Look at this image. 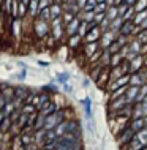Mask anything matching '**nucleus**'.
<instances>
[{
    "instance_id": "1",
    "label": "nucleus",
    "mask_w": 147,
    "mask_h": 150,
    "mask_svg": "<svg viewBox=\"0 0 147 150\" xmlns=\"http://www.w3.org/2000/svg\"><path fill=\"white\" fill-rule=\"evenodd\" d=\"M46 147H49V149H68V150L79 149V141H77L76 136L68 134V133H67V136H63V137H60V139L54 141V142H51V145H46Z\"/></svg>"
},
{
    "instance_id": "2",
    "label": "nucleus",
    "mask_w": 147,
    "mask_h": 150,
    "mask_svg": "<svg viewBox=\"0 0 147 150\" xmlns=\"http://www.w3.org/2000/svg\"><path fill=\"white\" fill-rule=\"evenodd\" d=\"M62 117L63 114L62 112H57V114H52V115H49L46 122H44V127H46L48 129H51V128H54L55 125H59L60 122H62Z\"/></svg>"
},
{
    "instance_id": "3",
    "label": "nucleus",
    "mask_w": 147,
    "mask_h": 150,
    "mask_svg": "<svg viewBox=\"0 0 147 150\" xmlns=\"http://www.w3.org/2000/svg\"><path fill=\"white\" fill-rule=\"evenodd\" d=\"M138 93H139V86H131V87H128V88H126V93H125L126 101H128V103H131V101H136Z\"/></svg>"
},
{
    "instance_id": "4",
    "label": "nucleus",
    "mask_w": 147,
    "mask_h": 150,
    "mask_svg": "<svg viewBox=\"0 0 147 150\" xmlns=\"http://www.w3.org/2000/svg\"><path fill=\"white\" fill-rule=\"evenodd\" d=\"M114 35H116V32L114 30H106L104 32V36H103V46L104 47H109L112 44V41H114Z\"/></svg>"
},
{
    "instance_id": "5",
    "label": "nucleus",
    "mask_w": 147,
    "mask_h": 150,
    "mask_svg": "<svg viewBox=\"0 0 147 150\" xmlns=\"http://www.w3.org/2000/svg\"><path fill=\"white\" fill-rule=\"evenodd\" d=\"M119 6H109L108 10H106V18L109 19V21H114L116 18H119Z\"/></svg>"
},
{
    "instance_id": "6",
    "label": "nucleus",
    "mask_w": 147,
    "mask_h": 150,
    "mask_svg": "<svg viewBox=\"0 0 147 150\" xmlns=\"http://www.w3.org/2000/svg\"><path fill=\"white\" fill-rule=\"evenodd\" d=\"M126 103H128V101H126V96L125 95H122V96H119V100H112V104H111V106H112V109H116V111H119V109H122V108H124V104H126Z\"/></svg>"
},
{
    "instance_id": "7",
    "label": "nucleus",
    "mask_w": 147,
    "mask_h": 150,
    "mask_svg": "<svg viewBox=\"0 0 147 150\" xmlns=\"http://www.w3.org/2000/svg\"><path fill=\"white\" fill-rule=\"evenodd\" d=\"M144 125H146V120L142 119V117H136V119H134V122H133L131 125H130V127H131L134 131L138 133V131H141V129L144 128Z\"/></svg>"
},
{
    "instance_id": "8",
    "label": "nucleus",
    "mask_w": 147,
    "mask_h": 150,
    "mask_svg": "<svg viewBox=\"0 0 147 150\" xmlns=\"http://www.w3.org/2000/svg\"><path fill=\"white\" fill-rule=\"evenodd\" d=\"M131 29H133V24L130 21H124V24H122V27H120V35L122 36L130 35L131 33Z\"/></svg>"
},
{
    "instance_id": "9",
    "label": "nucleus",
    "mask_w": 147,
    "mask_h": 150,
    "mask_svg": "<svg viewBox=\"0 0 147 150\" xmlns=\"http://www.w3.org/2000/svg\"><path fill=\"white\" fill-rule=\"evenodd\" d=\"M67 129H68V123L67 122H60L59 127L55 128V134L57 136H63L65 133H67Z\"/></svg>"
},
{
    "instance_id": "10",
    "label": "nucleus",
    "mask_w": 147,
    "mask_h": 150,
    "mask_svg": "<svg viewBox=\"0 0 147 150\" xmlns=\"http://www.w3.org/2000/svg\"><path fill=\"white\" fill-rule=\"evenodd\" d=\"M130 82H131V86H142L144 81L141 79V76L138 74V73H134V74L131 76V79H130Z\"/></svg>"
},
{
    "instance_id": "11",
    "label": "nucleus",
    "mask_w": 147,
    "mask_h": 150,
    "mask_svg": "<svg viewBox=\"0 0 147 150\" xmlns=\"http://www.w3.org/2000/svg\"><path fill=\"white\" fill-rule=\"evenodd\" d=\"M138 139L141 141L142 147H146V144H147V129H141V131H138Z\"/></svg>"
},
{
    "instance_id": "12",
    "label": "nucleus",
    "mask_w": 147,
    "mask_h": 150,
    "mask_svg": "<svg viewBox=\"0 0 147 150\" xmlns=\"http://www.w3.org/2000/svg\"><path fill=\"white\" fill-rule=\"evenodd\" d=\"M141 63H142V57H139V55H138V57L134 59V60H131V71L136 73L138 70H139Z\"/></svg>"
},
{
    "instance_id": "13",
    "label": "nucleus",
    "mask_w": 147,
    "mask_h": 150,
    "mask_svg": "<svg viewBox=\"0 0 147 150\" xmlns=\"http://www.w3.org/2000/svg\"><path fill=\"white\" fill-rule=\"evenodd\" d=\"M147 18V10H144V11H138V16H136V19H134V24H142V21Z\"/></svg>"
},
{
    "instance_id": "14",
    "label": "nucleus",
    "mask_w": 147,
    "mask_h": 150,
    "mask_svg": "<svg viewBox=\"0 0 147 150\" xmlns=\"http://www.w3.org/2000/svg\"><path fill=\"white\" fill-rule=\"evenodd\" d=\"M126 81H128V76H124V78L117 79V82H114V84H112V88L116 90L117 87H124L125 84H126Z\"/></svg>"
},
{
    "instance_id": "15",
    "label": "nucleus",
    "mask_w": 147,
    "mask_h": 150,
    "mask_svg": "<svg viewBox=\"0 0 147 150\" xmlns=\"http://www.w3.org/2000/svg\"><path fill=\"white\" fill-rule=\"evenodd\" d=\"M77 25H79V19H75V21L70 24V27H68V33H70V35H75Z\"/></svg>"
},
{
    "instance_id": "16",
    "label": "nucleus",
    "mask_w": 147,
    "mask_h": 150,
    "mask_svg": "<svg viewBox=\"0 0 147 150\" xmlns=\"http://www.w3.org/2000/svg\"><path fill=\"white\" fill-rule=\"evenodd\" d=\"M108 10V6H106V2H100V3H97V6H95V13H104V11Z\"/></svg>"
},
{
    "instance_id": "17",
    "label": "nucleus",
    "mask_w": 147,
    "mask_h": 150,
    "mask_svg": "<svg viewBox=\"0 0 147 150\" xmlns=\"http://www.w3.org/2000/svg\"><path fill=\"white\" fill-rule=\"evenodd\" d=\"M138 5L134 6V10L136 11H142V10H147V0H138Z\"/></svg>"
},
{
    "instance_id": "18",
    "label": "nucleus",
    "mask_w": 147,
    "mask_h": 150,
    "mask_svg": "<svg viewBox=\"0 0 147 150\" xmlns=\"http://www.w3.org/2000/svg\"><path fill=\"white\" fill-rule=\"evenodd\" d=\"M133 11H136V10H134L133 6H130L128 10L125 11V14L122 16V19H124V21H130V19H131V16H133Z\"/></svg>"
},
{
    "instance_id": "19",
    "label": "nucleus",
    "mask_w": 147,
    "mask_h": 150,
    "mask_svg": "<svg viewBox=\"0 0 147 150\" xmlns=\"http://www.w3.org/2000/svg\"><path fill=\"white\" fill-rule=\"evenodd\" d=\"M147 95V86H144L142 84V88H139V93H138V98L136 101H141V100H144V96Z\"/></svg>"
},
{
    "instance_id": "20",
    "label": "nucleus",
    "mask_w": 147,
    "mask_h": 150,
    "mask_svg": "<svg viewBox=\"0 0 147 150\" xmlns=\"http://www.w3.org/2000/svg\"><path fill=\"white\" fill-rule=\"evenodd\" d=\"M95 19V11H85V14H84V21L85 22H90Z\"/></svg>"
},
{
    "instance_id": "21",
    "label": "nucleus",
    "mask_w": 147,
    "mask_h": 150,
    "mask_svg": "<svg viewBox=\"0 0 147 150\" xmlns=\"http://www.w3.org/2000/svg\"><path fill=\"white\" fill-rule=\"evenodd\" d=\"M138 41L139 43H147V29L142 30V33H139V36H138Z\"/></svg>"
},
{
    "instance_id": "22",
    "label": "nucleus",
    "mask_w": 147,
    "mask_h": 150,
    "mask_svg": "<svg viewBox=\"0 0 147 150\" xmlns=\"http://www.w3.org/2000/svg\"><path fill=\"white\" fill-rule=\"evenodd\" d=\"M141 111H142V115H147V95L144 96V100H142V104H141Z\"/></svg>"
},
{
    "instance_id": "23",
    "label": "nucleus",
    "mask_w": 147,
    "mask_h": 150,
    "mask_svg": "<svg viewBox=\"0 0 147 150\" xmlns=\"http://www.w3.org/2000/svg\"><path fill=\"white\" fill-rule=\"evenodd\" d=\"M97 38H98V32H97V29L93 30V33H89V35H87V41H95Z\"/></svg>"
},
{
    "instance_id": "24",
    "label": "nucleus",
    "mask_w": 147,
    "mask_h": 150,
    "mask_svg": "<svg viewBox=\"0 0 147 150\" xmlns=\"http://www.w3.org/2000/svg\"><path fill=\"white\" fill-rule=\"evenodd\" d=\"M119 62H120V54H114V57L111 60V65L116 67V65H119Z\"/></svg>"
},
{
    "instance_id": "25",
    "label": "nucleus",
    "mask_w": 147,
    "mask_h": 150,
    "mask_svg": "<svg viewBox=\"0 0 147 150\" xmlns=\"http://www.w3.org/2000/svg\"><path fill=\"white\" fill-rule=\"evenodd\" d=\"M84 104H85V112H87V115L90 117V100H84Z\"/></svg>"
},
{
    "instance_id": "26",
    "label": "nucleus",
    "mask_w": 147,
    "mask_h": 150,
    "mask_svg": "<svg viewBox=\"0 0 147 150\" xmlns=\"http://www.w3.org/2000/svg\"><path fill=\"white\" fill-rule=\"evenodd\" d=\"M44 30H46V25H44V24L38 25V33H40V35H43V33H44Z\"/></svg>"
},
{
    "instance_id": "27",
    "label": "nucleus",
    "mask_w": 147,
    "mask_h": 150,
    "mask_svg": "<svg viewBox=\"0 0 147 150\" xmlns=\"http://www.w3.org/2000/svg\"><path fill=\"white\" fill-rule=\"evenodd\" d=\"M95 47H97L95 44H89V47H87V54L90 55V52H93V51H95Z\"/></svg>"
},
{
    "instance_id": "28",
    "label": "nucleus",
    "mask_w": 147,
    "mask_h": 150,
    "mask_svg": "<svg viewBox=\"0 0 147 150\" xmlns=\"http://www.w3.org/2000/svg\"><path fill=\"white\" fill-rule=\"evenodd\" d=\"M43 19H48V16H49V10H46V8H43Z\"/></svg>"
},
{
    "instance_id": "29",
    "label": "nucleus",
    "mask_w": 147,
    "mask_h": 150,
    "mask_svg": "<svg viewBox=\"0 0 147 150\" xmlns=\"http://www.w3.org/2000/svg\"><path fill=\"white\" fill-rule=\"evenodd\" d=\"M77 41H79V36H75V38L71 40V46H76Z\"/></svg>"
},
{
    "instance_id": "30",
    "label": "nucleus",
    "mask_w": 147,
    "mask_h": 150,
    "mask_svg": "<svg viewBox=\"0 0 147 150\" xmlns=\"http://www.w3.org/2000/svg\"><path fill=\"white\" fill-rule=\"evenodd\" d=\"M59 6H54V8H52V14H54V16H57V14H59Z\"/></svg>"
},
{
    "instance_id": "31",
    "label": "nucleus",
    "mask_w": 147,
    "mask_h": 150,
    "mask_svg": "<svg viewBox=\"0 0 147 150\" xmlns=\"http://www.w3.org/2000/svg\"><path fill=\"white\" fill-rule=\"evenodd\" d=\"M48 3H49V0H43L41 5H40V8H46V6H48Z\"/></svg>"
},
{
    "instance_id": "32",
    "label": "nucleus",
    "mask_w": 147,
    "mask_h": 150,
    "mask_svg": "<svg viewBox=\"0 0 147 150\" xmlns=\"http://www.w3.org/2000/svg\"><path fill=\"white\" fill-rule=\"evenodd\" d=\"M59 79H62L60 82H65V79H68V74H62V76H59Z\"/></svg>"
},
{
    "instance_id": "33",
    "label": "nucleus",
    "mask_w": 147,
    "mask_h": 150,
    "mask_svg": "<svg viewBox=\"0 0 147 150\" xmlns=\"http://www.w3.org/2000/svg\"><path fill=\"white\" fill-rule=\"evenodd\" d=\"M35 10H36V0H33V2H32V11L35 13Z\"/></svg>"
},
{
    "instance_id": "34",
    "label": "nucleus",
    "mask_w": 147,
    "mask_h": 150,
    "mask_svg": "<svg viewBox=\"0 0 147 150\" xmlns=\"http://www.w3.org/2000/svg\"><path fill=\"white\" fill-rule=\"evenodd\" d=\"M141 27H142V29H147V18L144 19V21H142V24H141Z\"/></svg>"
},
{
    "instance_id": "35",
    "label": "nucleus",
    "mask_w": 147,
    "mask_h": 150,
    "mask_svg": "<svg viewBox=\"0 0 147 150\" xmlns=\"http://www.w3.org/2000/svg\"><path fill=\"white\" fill-rule=\"evenodd\" d=\"M125 2H126V3H128V5H133V3H136V2H138V0H125Z\"/></svg>"
},
{
    "instance_id": "36",
    "label": "nucleus",
    "mask_w": 147,
    "mask_h": 150,
    "mask_svg": "<svg viewBox=\"0 0 147 150\" xmlns=\"http://www.w3.org/2000/svg\"><path fill=\"white\" fill-rule=\"evenodd\" d=\"M3 104H5V100H3V98H2V96H0V109H2V108H3Z\"/></svg>"
},
{
    "instance_id": "37",
    "label": "nucleus",
    "mask_w": 147,
    "mask_h": 150,
    "mask_svg": "<svg viewBox=\"0 0 147 150\" xmlns=\"http://www.w3.org/2000/svg\"><path fill=\"white\" fill-rule=\"evenodd\" d=\"M77 3H79V6H84L85 5V0H77Z\"/></svg>"
},
{
    "instance_id": "38",
    "label": "nucleus",
    "mask_w": 147,
    "mask_h": 150,
    "mask_svg": "<svg viewBox=\"0 0 147 150\" xmlns=\"http://www.w3.org/2000/svg\"><path fill=\"white\" fill-rule=\"evenodd\" d=\"M71 18H73V16H71V14H67V18H65V19H67V21H68V22H70V21H71Z\"/></svg>"
},
{
    "instance_id": "39",
    "label": "nucleus",
    "mask_w": 147,
    "mask_h": 150,
    "mask_svg": "<svg viewBox=\"0 0 147 150\" xmlns=\"http://www.w3.org/2000/svg\"><path fill=\"white\" fill-rule=\"evenodd\" d=\"M100 2H106V0H98V3H100Z\"/></svg>"
},
{
    "instance_id": "40",
    "label": "nucleus",
    "mask_w": 147,
    "mask_h": 150,
    "mask_svg": "<svg viewBox=\"0 0 147 150\" xmlns=\"http://www.w3.org/2000/svg\"><path fill=\"white\" fill-rule=\"evenodd\" d=\"M146 63H147V59H146Z\"/></svg>"
}]
</instances>
